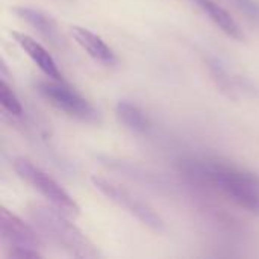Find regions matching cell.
<instances>
[{"label":"cell","instance_id":"7c38bea8","mask_svg":"<svg viewBox=\"0 0 259 259\" xmlns=\"http://www.w3.org/2000/svg\"><path fill=\"white\" fill-rule=\"evenodd\" d=\"M115 115L118 121L134 134L146 135L150 131V121L147 115L132 102L120 100L115 106Z\"/></svg>","mask_w":259,"mask_h":259},{"label":"cell","instance_id":"9a60e30c","mask_svg":"<svg viewBox=\"0 0 259 259\" xmlns=\"http://www.w3.org/2000/svg\"><path fill=\"white\" fill-rule=\"evenodd\" d=\"M6 256L9 259H38L42 258L36 247L18 246V247H6Z\"/></svg>","mask_w":259,"mask_h":259},{"label":"cell","instance_id":"5bb4252c","mask_svg":"<svg viewBox=\"0 0 259 259\" xmlns=\"http://www.w3.org/2000/svg\"><path fill=\"white\" fill-rule=\"evenodd\" d=\"M0 103L3 106L5 111H8L11 115H23V106L21 102L18 100V97L15 96V93L11 90V87L6 83L5 79H2L0 82Z\"/></svg>","mask_w":259,"mask_h":259},{"label":"cell","instance_id":"8992f818","mask_svg":"<svg viewBox=\"0 0 259 259\" xmlns=\"http://www.w3.org/2000/svg\"><path fill=\"white\" fill-rule=\"evenodd\" d=\"M36 229V228H35ZM20 217L2 206L0 209V240L6 247H39L41 235Z\"/></svg>","mask_w":259,"mask_h":259},{"label":"cell","instance_id":"30bf717a","mask_svg":"<svg viewBox=\"0 0 259 259\" xmlns=\"http://www.w3.org/2000/svg\"><path fill=\"white\" fill-rule=\"evenodd\" d=\"M199 9L215 24L219 26L228 36L238 39V41H244L246 35L241 29V26L238 24V21L219 3H215L214 0H193Z\"/></svg>","mask_w":259,"mask_h":259},{"label":"cell","instance_id":"9c48e42d","mask_svg":"<svg viewBox=\"0 0 259 259\" xmlns=\"http://www.w3.org/2000/svg\"><path fill=\"white\" fill-rule=\"evenodd\" d=\"M17 44L24 50V53L36 64V67L49 77L53 80H62V73L59 71L53 56L32 36L21 33V32H12Z\"/></svg>","mask_w":259,"mask_h":259},{"label":"cell","instance_id":"277c9868","mask_svg":"<svg viewBox=\"0 0 259 259\" xmlns=\"http://www.w3.org/2000/svg\"><path fill=\"white\" fill-rule=\"evenodd\" d=\"M93 185L103 194L106 196L111 202L118 205L120 208L126 209L131 215H134L137 220H140L144 226L155 232H162L165 229V223L162 217L146 202L138 199L135 194H132L129 190L123 188L121 185L102 178V176H91Z\"/></svg>","mask_w":259,"mask_h":259},{"label":"cell","instance_id":"6da1fadb","mask_svg":"<svg viewBox=\"0 0 259 259\" xmlns=\"http://www.w3.org/2000/svg\"><path fill=\"white\" fill-rule=\"evenodd\" d=\"M181 171L191 179L208 182L243 209L259 215V176L217 161L182 159Z\"/></svg>","mask_w":259,"mask_h":259},{"label":"cell","instance_id":"ba28073f","mask_svg":"<svg viewBox=\"0 0 259 259\" xmlns=\"http://www.w3.org/2000/svg\"><path fill=\"white\" fill-rule=\"evenodd\" d=\"M71 35L76 39V42L97 62L106 67H112L117 64V56L114 50L94 32H91L87 27L82 26H73Z\"/></svg>","mask_w":259,"mask_h":259},{"label":"cell","instance_id":"2e32d148","mask_svg":"<svg viewBox=\"0 0 259 259\" xmlns=\"http://www.w3.org/2000/svg\"><path fill=\"white\" fill-rule=\"evenodd\" d=\"M240 11L252 18H259V5L255 0H231Z\"/></svg>","mask_w":259,"mask_h":259},{"label":"cell","instance_id":"3957f363","mask_svg":"<svg viewBox=\"0 0 259 259\" xmlns=\"http://www.w3.org/2000/svg\"><path fill=\"white\" fill-rule=\"evenodd\" d=\"M12 165L15 173L29 185H32L41 196H44L55 208L61 209L67 215H79L80 208L76 200L50 175L26 158H15Z\"/></svg>","mask_w":259,"mask_h":259},{"label":"cell","instance_id":"5b68a950","mask_svg":"<svg viewBox=\"0 0 259 259\" xmlns=\"http://www.w3.org/2000/svg\"><path fill=\"white\" fill-rule=\"evenodd\" d=\"M36 87L46 100L67 115L83 123H97L100 120L99 111L77 91L64 85L62 80H44L38 82Z\"/></svg>","mask_w":259,"mask_h":259},{"label":"cell","instance_id":"52a82bcc","mask_svg":"<svg viewBox=\"0 0 259 259\" xmlns=\"http://www.w3.org/2000/svg\"><path fill=\"white\" fill-rule=\"evenodd\" d=\"M99 162L106 167L108 170L111 171H117L132 181H137V182H141L144 185H147L149 188H155V190H164V188H168L167 182L158 176L156 173H152L140 165H135V164H131V162H126V161H121V159H115L112 156H106V155H99L97 156Z\"/></svg>","mask_w":259,"mask_h":259},{"label":"cell","instance_id":"8fae6325","mask_svg":"<svg viewBox=\"0 0 259 259\" xmlns=\"http://www.w3.org/2000/svg\"><path fill=\"white\" fill-rule=\"evenodd\" d=\"M17 17H20L23 21H26L30 27H33L42 38H46L53 46L61 44V35L58 30L56 23L52 17L44 14L39 9L30 8V6H17L14 9Z\"/></svg>","mask_w":259,"mask_h":259},{"label":"cell","instance_id":"4fadbf2b","mask_svg":"<svg viewBox=\"0 0 259 259\" xmlns=\"http://www.w3.org/2000/svg\"><path fill=\"white\" fill-rule=\"evenodd\" d=\"M206 65L214 77V80L217 82V85L220 87V90L223 93H226L229 97L235 99L237 97V85H235V80L232 79V76L229 74L228 68L222 64L220 59L214 58V56H209L206 59Z\"/></svg>","mask_w":259,"mask_h":259},{"label":"cell","instance_id":"7a4b0ae2","mask_svg":"<svg viewBox=\"0 0 259 259\" xmlns=\"http://www.w3.org/2000/svg\"><path fill=\"white\" fill-rule=\"evenodd\" d=\"M32 223L41 237L49 240L56 247L65 250L74 258H96L99 252L91 240L76 228L58 208L44 205H32L29 208Z\"/></svg>","mask_w":259,"mask_h":259}]
</instances>
